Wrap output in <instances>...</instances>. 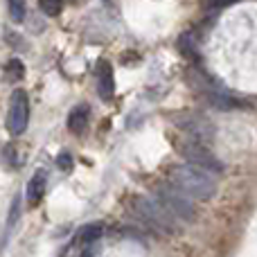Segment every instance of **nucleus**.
I'll return each mask as SVG.
<instances>
[{"label": "nucleus", "mask_w": 257, "mask_h": 257, "mask_svg": "<svg viewBox=\"0 0 257 257\" xmlns=\"http://www.w3.org/2000/svg\"><path fill=\"white\" fill-rule=\"evenodd\" d=\"M232 3H237V0H210V7L221 9V7H228V5H232Z\"/></svg>", "instance_id": "a211bd4d"}, {"label": "nucleus", "mask_w": 257, "mask_h": 257, "mask_svg": "<svg viewBox=\"0 0 257 257\" xmlns=\"http://www.w3.org/2000/svg\"><path fill=\"white\" fill-rule=\"evenodd\" d=\"M88 120H90V108L86 104L75 106L70 111V115H68V128H70V133L81 136L86 131V126H88Z\"/></svg>", "instance_id": "0eeeda50"}, {"label": "nucleus", "mask_w": 257, "mask_h": 257, "mask_svg": "<svg viewBox=\"0 0 257 257\" xmlns=\"http://www.w3.org/2000/svg\"><path fill=\"white\" fill-rule=\"evenodd\" d=\"M183 156L187 158V163L194 165V167H201L210 174H221L223 172V163L208 149L205 145H201L199 140H192L183 145Z\"/></svg>", "instance_id": "39448f33"}, {"label": "nucleus", "mask_w": 257, "mask_h": 257, "mask_svg": "<svg viewBox=\"0 0 257 257\" xmlns=\"http://www.w3.org/2000/svg\"><path fill=\"white\" fill-rule=\"evenodd\" d=\"M178 50H181L185 57H190L196 61V45L192 43V34H183L181 39H178Z\"/></svg>", "instance_id": "4468645a"}, {"label": "nucleus", "mask_w": 257, "mask_h": 257, "mask_svg": "<svg viewBox=\"0 0 257 257\" xmlns=\"http://www.w3.org/2000/svg\"><path fill=\"white\" fill-rule=\"evenodd\" d=\"M131 212L133 217H138L147 228L158 232H176L178 221L158 203V199H149V196H133L131 201Z\"/></svg>", "instance_id": "f03ea898"}, {"label": "nucleus", "mask_w": 257, "mask_h": 257, "mask_svg": "<svg viewBox=\"0 0 257 257\" xmlns=\"http://www.w3.org/2000/svg\"><path fill=\"white\" fill-rule=\"evenodd\" d=\"M169 183L183 190L187 196L199 201H208L217 194V181H214V174L205 172L201 167H194V165H183V167L172 169L169 174Z\"/></svg>", "instance_id": "f257e3e1"}, {"label": "nucleus", "mask_w": 257, "mask_h": 257, "mask_svg": "<svg viewBox=\"0 0 257 257\" xmlns=\"http://www.w3.org/2000/svg\"><path fill=\"white\" fill-rule=\"evenodd\" d=\"M30 124V97L25 90H14L7 111V128L12 136H23Z\"/></svg>", "instance_id": "20e7f679"}, {"label": "nucleus", "mask_w": 257, "mask_h": 257, "mask_svg": "<svg viewBox=\"0 0 257 257\" xmlns=\"http://www.w3.org/2000/svg\"><path fill=\"white\" fill-rule=\"evenodd\" d=\"M45 185H48L45 172H36L34 176H32V181L27 183V201H30V205L41 203V199H43V194H45Z\"/></svg>", "instance_id": "6e6552de"}, {"label": "nucleus", "mask_w": 257, "mask_h": 257, "mask_svg": "<svg viewBox=\"0 0 257 257\" xmlns=\"http://www.w3.org/2000/svg\"><path fill=\"white\" fill-rule=\"evenodd\" d=\"M208 99H210V104H212L214 108H223V111L237 106V99H232L230 95H223V93H210Z\"/></svg>", "instance_id": "f8f14e48"}, {"label": "nucleus", "mask_w": 257, "mask_h": 257, "mask_svg": "<svg viewBox=\"0 0 257 257\" xmlns=\"http://www.w3.org/2000/svg\"><path fill=\"white\" fill-rule=\"evenodd\" d=\"M5 77H7V81H21L25 77V63L21 59H9L5 66Z\"/></svg>", "instance_id": "9d476101"}, {"label": "nucleus", "mask_w": 257, "mask_h": 257, "mask_svg": "<svg viewBox=\"0 0 257 257\" xmlns=\"http://www.w3.org/2000/svg\"><path fill=\"white\" fill-rule=\"evenodd\" d=\"M156 199L176 221H192L194 219V199L187 196L183 190H178L174 183L160 185L156 190Z\"/></svg>", "instance_id": "7ed1b4c3"}, {"label": "nucleus", "mask_w": 257, "mask_h": 257, "mask_svg": "<svg viewBox=\"0 0 257 257\" xmlns=\"http://www.w3.org/2000/svg\"><path fill=\"white\" fill-rule=\"evenodd\" d=\"M39 7L45 16H59L63 9V0H39Z\"/></svg>", "instance_id": "ddd939ff"}, {"label": "nucleus", "mask_w": 257, "mask_h": 257, "mask_svg": "<svg viewBox=\"0 0 257 257\" xmlns=\"http://www.w3.org/2000/svg\"><path fill=\"white\" fill-rule=\"evenodd\" d=\"M57 167L59 169H63V172H68V169H72V156L70 154H59V158H57Z\"/></svg>", "instance_id": "f3484780"}, {"label": "nucleus", "mask_w": 257, "mask_h": 257, "mask_svg": "<svg viewBox=\"0 0 257 257\" xmlns=\"http://www.w3.org/2000/svg\"><path fill=\"white\" fill-rule=\"evenodd\" d=\"M21 219V199H14L12 201V210H9V217H7V232H9V228H14L16 226V221Z\"/></svg>", "instance_id": "2eb2a0df"}, {"label": "nucleus", "mask_w": 257, "mask_h": 257, "mask_svg": "<svg viewBox=\"0 0 257 257\" xmlns=\"http://www.w3.org/2000/svg\"><path fill=\"white\" fill-rule=\"evenodd\" d=\"M102 232H104L102 223H90V226H84L81 228V232H79V241L81 244H86V246H90V244H95V241L102 237Z\"/></svg>", "instance_id": "1a4fd4ad"}, {"label": "nucleus", "mask_w": 257, "mask_h": 257, "mask_svg": "<svg viewBox=\"0 0 257 257\" xmlns=\"http://www.w3.org/2000/svg\"><path fill=\"white\" fill-rule=\"evenodd\" d=\"M7 9H9V16H12L14 23L25 21V14H27L25 0H7Z\"/></svg>", "instance_id": "9b49d317"}, {"label": "nucleus", "mask_w": 257, "mask_h": 257, "mask_svg": "<svg viewBox=\"0 0 257 257\" xmlns=\"http://www.w3.org/2000/svg\"><path fill=\"white\" fill-rule=\"evenodd\" d=\"M95 77H97V93L104 102L113 99L115 95V75H113V66L106 59H99L97 68H95Z\"/></svg>", "instance_id": "423d86ee"}, {"label": "nucleus", "mask_w": 257, "mask_h": 257, "mask_svg": "<svg viewBox=\"0 0 257 257\" xmlns=\"http://www.w3.org/2000/svg\"><path fill=\"white\" fill-rule=\"evenodd\" d=\"M5 165H7V167H18V156L12 145L5 147Z\"/></svg>", "instance_id": "dca6fc26"}]
</instances>
